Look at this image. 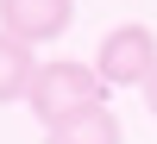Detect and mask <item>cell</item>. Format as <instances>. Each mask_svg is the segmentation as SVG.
<instances>
[{"mask_svg":"<svg viewBox=\"0 0 157 144\" xmlns=\"http://www.w3.org/2000/svg\"><path fill=\"white\" fill-rule=\"evenodd\" d=\"M101 69H88V63H75V57H50V63H38V75H32V94H25V107L38 113V125H63V119H75V113H88V107H101Z\"/></svg>","mask_w":157,"mask_h":144,"instance_id":"cell-1","label":"cell"},{"mask_svg":"<svg viewBox=\"0 0 157 144\" xmlns=\"http://www.w3.org/2000/svg\"><path fill=\"white\" fill-rule=\"evenodd\" d=\"M94 69L107 88H145L157 75V31L151 25H113L94 50Z\"/></svg>","mask_w":157,"mask_h":144,"instance_id":"cell-2","label":"cell"},{"mask_svg":"<svg viewBox=\"0 0 157 144\" xmlns=\"http://www.w3.org/2000/svg\"><path fill=\"white\" fill-rule=\"evenodd\" d=\"M75 25V0H0V31L25 44H57Z\"/></svg>","mask_w":157,"mask_h":144,"instance_id":"cell-3","label":"cell"},{"mask_svg":"<svg viewBox=\"0 0 157 144\" xmlns=\"http://www.w3.org/2000/svg\"><path fill=\"white\" fill-rule=\"evenodd\" d=\"M50 144H126V125L113 119V113H107V100H101V107L75 113V119L50 125Z\"/></svg>","mask_w":157,"mask_h":144,"instance_id":"cell-4","label":"cell"},{"mask_svg":"<svg viewBox=\"0 0 157 144\" xmlns=\"http://www.w3.org/2000/svg\"><path fill=\"white\" fill-rule=\"evenodd\" d=\"M32 75H38L32 44H25V38H13V31H0V107L32 94Z\"/></svg>","mask_w":157,"mask_h":144,"instance_id":"cell-5","label":"cell"},{"mask_svg":"<svg viewBox=\"0 0 157 144\" xmlns=\"http://www.w3.org/2000/svg\"><path fill=\"white\" fill-rule=\"evenodd\" d=\"M145 107L157 113V75H151V82H145Z\"/></svg>","mask_w":157,"mask_h":144,"instance_id":"cell-6","label":"cell"}]
</instances>
